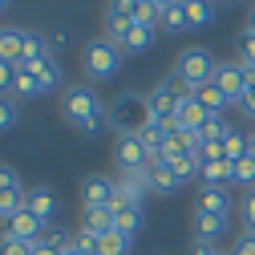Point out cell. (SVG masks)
Listing matches in <instances>:
<instances>
[{"label":"cell","instance_id":"cell-42","mask_svg":"<svg viewBox=\"0 0 255 255\" xmlns=\"http://www.w3.org/2000/svg\"><path fill=\"white\" fill-rule=\"evenodd\" d=\"M215 255H231V251H215Z\"/></svg>","mask_w":255,"mask_h":255},{"label":"cell","instance_id":"cell-40","mask_svg":"<svg viewBox=\"0 0 255 255\" xmlns=\"http://www.w3.org/2000/svg\"><path fill=\"white\" fill-rule=\"evenodd\" d=\"M4 12H8V0H0V16H4Z\"/></svg>","mask_w":255,"mask_h":255},{"label":"cell","instance_id":"cell-5","mask_svg":"<svg viewBox=\"0 0 255 255\" xmlns=\"http://www.w3.org/2000/svg\"><path fill=\"white\" fill-rule=\"evenodd\" d=\"M24 199H28V186L20 182V174L0 162V223H8L16 211H24Z\"/></svg>","mask_w":255,"mask_h":255},{"label":"cell","instance_id":"cell-14","mask_svg":"<svg viewBox=\"0 0 255 255\" xmlns=\"http://www.w3.org/2000/svg\"><path fill=\"white\" fill-rule=\"evenodd\" d=\"M195 211H199V215H223V219H227V215H231V195H227L223 186H203Z\"/></svg>","mask_w":255,"mask_h":255},{"label":"cell","instance_id":"cell-11","mask_svg":"<svg viewBox=\"0 0 255 255\" xmlns=\"http://www.w3.org/2000/svg\"><path fill=\"white\" fill-rule=\"evenodd\" d=\"M150 166V150L142 146L138 134L118 138V170H146Z\"/></svg>","mask_w":255,"mask_h":255},{"label":"cell","instance_id":"cell-31","mask_svg":"<svg viewBox=\"0 0 255 255\" xmlns=\"http://www.w3.org/2000/svg\"><path fill=\"white\" fill-rule=\"evenodd\" d=\"M162 28H166V33H190V20H186V8L178 4V8L162 12Z\"/></svg>","mask_w":255,"mask_h":255},{"label":"cell","instance_id":"cell-22","mask_svg":"<svg viewBox=\"0 0 255 255\" xmlns=\"http://www.w3.org/2000/svg\"><path fill=\"white\" fill-rule=\"evenodd\" d=\"M195 98H199V106H203L207 114H227V106H231V98H227V93H223L215 81H211V85H203Z\"/></svg>","mask_w":255,"mask_h":255},{"label":"cell","instance_id":"cell-8","mask_svg":"<svg viewBox=\"0 0 255 255\" xmlns=\"http://www.w3.org/2000/svg\"><path fill=\"white\" fill-rule=\"evenodd\" d=\"M0 239H20V243H41V231H45V223L33 215V211H16L8 223H0Z\"/></svg>","mask_w":255,"mask_h":255},{"label":"cell","instance_id":"cell-18","mask_svg":"<svg viewBox=\"0 0 255 255\" xmlns=\"http://www.w3.org/2000/svg\"><path fill=\"white\" fill-rule=\"evenodd\" d=\"M223 235H227V219H223V215H199V211H195V239L219 243Z\"/></svg>","mask_w":255,"mask_h":255},{"label":"cell","instance_id":"cell-33","mask_svg":"<svg viewBox=\"0 0 255 255\" xmlns=\"http://www.w3.org/2000/svg\"><path fill=\"white\" fill-rule=\"evenodd\" d=\"M239 215H243V231H251V235H255V190H251V195L243 199Z\"/></svg>","mask_w":255,"mask_h":255},{"label":"cell","instance_id":"cell-19","mask_svg":"<svg viewBox=\"0 0 255 255\" xmlns=\"http://www.w3.org/2000/svg\"><path fill=\"white\" fill-rule=\"evenodd\" d=\"M182 182H178V174L166 166V162H150V190L154 195H174Z\"/></svg>","mask_w":255,"mask_h":255},{"label":"cell","instance_id":"cell-29","mask_svg":"<svg viewBox=\"0 0 255 255\" xmlns=\"http://www.w3.org/2000/svg\"><path fill=\"white\" fill-rule=\"evenodd\" d=\"M231 186H255V158L251 154L231 166Z\"/></svg>","mask_w":255,"mask_h":255},{"label":"cell","instance_id":"cell-13","mask_svg":"<svg viewBox=\"0 0 255 255\" xmlns=\"http://www.w3.org/2000/svg\"><path fill=\"white\" fill-rule=\"evenodd\" d=\"M146 227V211L138 203H126V207H114V231H122L126 239H134L138 231Z\"/></svg>","mask_w":255,"mask_h":255},{"label":"cell","instance_id":"cell-26","mask_svg":"<svg viewBox=\"0 0 255 255\" xmlns=\"http://www.w3.org/2000/svg\"><path fill=\"white\" fill-rule=\"evenodd\" d=\"M223 158L235 166V162H243L247 158V134H239V130H231L227 134V142H223Z\"/></svg>","mask_w":255,"mask_h":255},{"label":"cell","instance_id":"cell-35","mask_svg":"<svg viewBox=\"0 0 255 255\" xmlns=\"http://www.w3.org/2000/svg\"><path fill=\"white\" fill-rule=\"evenodd\" d=\"M12 77H16V65L0 61V98H4V93H12Z\"/></svg>","mask_w":255,"mask_h":255},{"label":"cell","instance_id":"cell-4","mask_svg":"<svg viewBox=\"0 0 255 255\" xmlns=\"http://www.w3.org/2000/svg\"><path fill=\"white\" fill-rule=\"evenodd\" d=\"M178 81H186L190 89H203V85H211L215 81V73H219V61L207 53V49H199V45H190V49H182L178 53V61H174V69H170Z\"/></svg>","mask_w":255,"mask_h":255},{"label":"cell","instance_id":"cell-28","mask_svg":"<svg viewBox=\"0 0 255 255\" xmlns=\"http://www.w3.org/2000/svg\"><path fill=\"white\" fill-rule=\"evenodd\" d=\"M142 0H110L106 4V20H134Z\"/></svg>","mask_w":255,"mask_h":255},{"label":"cell","instance_id":"cell-38","mask_svg":"<svg viewBox=\"0 0 255 255\" xmlns=\"http://www.w3.org/2000/svg\"><path fill=\"white\" fill-rule=\"evenodd\" d=\"M49 41H53V53H57L61 45H65V41H69V33H65V28H53V33H49Z\"/></svg>","mask_w":255,"mask_h":255},{"label":"cell","instance_id":"cell-1","mask_svg":"<svg viewBox=\"0 0 255 255\" xmlns=\"http://www.w3.org/2000/svg\"><path fill=\"white\" fill-rule=\"evenodd\" d=\"M61 114H65V122L73 126L81 138H93V134L102 130V126H110L106 106H102L98 89H93L89 81H77V85H69V89H65V98H61Z\"/></svg>","mask_w":255,"mask_h":255},{"label":"cell","instance_id":"cell-41","mask_svg":"<svg viewBox=\"0 0 255 255\" xmlns=\"http://www.w3.org/2000/svg\"><path fill=\"white\" fill-rule=\"evenodd\" d=\"M247 28H255V12H251V20H247Z\"/></svg>","mask_w":255,"mask_h":255},{"label":"cell","instance_id":"cell-32","mask_svg":"<svg viewBox=\"0 0 255 255\" xmlns=\"http://www.w3.org/2000/svg\"><path fill=\"white\" fill-rule=\"evenodd\" d=\"M0 255H37V243H20V239H0Z\"/></svg>","mask_w":255,"mask_h":255},{"label":"cell","instance_id":"cell-27","mask_svg":"<svg viewBox=\"0 0 255 255\" xmlns=\"http://www.w3.org/2000/svg\"><path fill=\"white\" fill-rule=\"evenodd\" d=\"M16 126H20V102L4 93V98H0V134H4V130H16Z\"/></svg>","mask_w":255,"mask_h":255},{"label":"cell","instance_id":"cell-16","mask_svg":"<svg viewBox=\"0 0 255 255\" xmlns=\"http://www.w3.org/2000/svg\"><path fill=\"white\" fill-rule=\"evenodd\" d=\"M203 122H207V110L199 106V98H195V93L178 102V118H174V126H178V130H186V134H199V130H203Z\"/></svg>","mask_w":255,"mask_h":255},{"label":"cell","instance_id":"cell-24","mask_svg":"<svg viewBox=\"0 0 255 255\" xmlns=\"http://www.w3.org/2000/svg\"><path fill=\"white\" fill-rule=\"evenodd\" d=\"M182 8H186L190 28H203V24L215 20V4H211V0H182Z\"/></svg>","mask_w":255,"mask_h":255},{"label":"cell","instance_id":"cell-7","mask_svg":"<svg viewBox=\"0 0 255 255\" xmlns=\"http://www.w3.org/2000/svg\"><path fill=\"white\" fill-rule=\"evenodd\" d=\"M114 195H118V178H106V174H89L81 182V207L93 211V207H114Z\"/></svg>","mask_w":255,"mask_h":255},{"label":"cell","instance_id":"cell-30","mask_svg":"<svg viewBox=\"0 0 255 255\" xmlns=\"http://www.w3.org/2000/svg\"><path fill=\"white\" fill-rule=\"evenodd\" d=\"M65 243H73V231H65V227H57V223H49V227L41 231V247H65Z\"/></svg>","mask_w":255,"mask_h":255},{"label":"cell","instance_id":"cell-12","mask_svg":"<svg viewBox=\"0 0 255 255\" xmlns=\"http://www.w3.org/2000/svg\"><path fill=\"white\" fill-rule=\"evenodd\" d=\"M24 211H33L41 223H45V227H49V223H53V215H57V190L53 186H28V199H24Z\"/></svg>","mask_w":255,"mask_h":255},{"label":"cell","instance_id":"cell-2","mask_svg":"<svg viewBox=\"0 0 255 255\" xmlns=\"http://www.w3.org/2000/svg\"><path fill=\"white\" fill-rule=\"evenodd\" d=\"M106 118H110V126H114V130H118V138L142 134L146 126L154 122V114H150V98H146V93L126 89V93H118V98L106 106Z\"/></svg>","mask_w":255,"mask_h":255},{"label":"cell","instance_id":"cell-17","mask_svg":"<svg viewBox=\"0 0 255 255\" xmlns=\"http://www.w3.org/2000/svg\"><path fill=\"white\" fill-rule=\"evenodd\" d=\"M154 41H158V28L134 20L130 28H126V37H122V49L126 53H146V49H154Z\"/></svg>","mask_w":255,"mask_h":255},{"label":"cell","instance_id":"cell-37","mask_svg":"<svg viewBox=\"0 0 255 255\" xmlns=\"http://www.w3.org/2000/svg\"><path fill=\"white\" fill-rule=\"evenodd\" d=\"M219 251V243H203V239H195V251L190 255H215Z\"/></svg>","mask_w":255,"mask_h":255},{"label":"cell","instance_id":"cell-39","mask_svg":"<svg viewBox=\"0 0 255 255\" xmlns=\"http://www.w3.org/2000/svg\"><path fill=\"white\" fill-rule=\"evenodd\" d=\"M37 255H61V251H57V247H41V243H37Z\"/></svg>","mask_w":255,"mask_h":255},{"label":"cell","instance_id":"cell-36","mask_svg":"<svg viewBox=\"0 0 255 255\" xmlns=\"http://www.w3.org/2000/svg\"><path fill=\"white\" fill-rule=\"evenodd\" d=\"M239 110H243L247 118H255V81L247 85V93H243V102H239Z\"/></svg>","mask_w":255,"mask_h":255},{"label":"cell","instance_id":"cell-25","mask_svg":"<svg viewBox=\"0 0 255 255\" xmlns=\"http://www.w3.org/2000/svg\"><path fill=\"white\" fill-rule=\"evenodd\" d=\"M130 251V239H126L122 231H106L98 235V255H126Z\"/></svg>","mask_w":255,"mask_h":255},{"label":"cell","instance_id":"cell-3","mask_svg":"<svg viewBox=\"0 0 255 255\" xmlns=\"http://www.w3.org/2000/svg\"><path fill=\"white\" fill-rule=\"evenodd\" d=\"M122 57H126V49H122L118 41H110L106 33H102V37H93V41L81 49L85 77H89V81H110V77H118V69H122Z\"/></svg>","mask_w":255,"mask_h":255},{"label":"cell","instance_id":"cell-21","mask_svg":"<svg viewBox=\"0 0 255 255\" xmlns=\"http://www.w3.org/2000/svg\"><path fill=\"white\" fill-rule=\"evenodd\" d=\"M227 134H231V122L223 118V114H207L199 138H203V142H211V146H223V142H227Z\"/></svg>","mask_w":255,"mask_h":255},{"label":"cell","instance_id":"cell-6","mask_svg":"<svg viewBox=\"0 0 255 255\" xmlns=\"http://www.w3.org/2000/svg\"><path fill=\"white\" fill-rule=\"evenodd\" d=\"M150 195V166L146 170H122L118 174V195H114V207H126V203H138Z\"/></svg>","mask_w":255,"mask_h":255},{"label":"cell","instance_id":"cell-9","mask_svg":"<svg viewBox=\"0 0 255 255\" xmlns=\"http://www.w3.org/2000/svg\"><path fill=\"white\" fill-rule=\"evenodd\" d=\"M215 85L231 98V106H239L251 81H247V73H243V65H239V61H223V65H219V73H215Z\"/></svg>","mask_w":255,"mask_h":255},{"label":"cell","instance_id":"cell-10","mask_svg":"<svg viewBox=\"0 0 255 255\" xmlns=\"http://www.w3.org/2000/svg\"><path fill=\"white\" fill-rule=\"evenodd\" d=\"M146 98H150V114L158 118V122H166V126H174V118H178V93L166 85V81H158L150 93H146Z\"/></svg>","mask_w":255,"mask_h":255},{"label":"cell","instance_id":"cell-15","mask_svg":"<svg viewBox=\"0 0 255 255\" xmlns=\"http://www.w3.org/2000/svg\"><path fill=\"white\" fill-rule=\"evenodd\" d=\"M24 41H28V28H0V61H8V65H20L24 57Z\"/></svg>","mask_w":255,"mask_h":255},{"label":"cell","instance_id":"cell-34","mask_svg":"<svg viewBox=\"0 0 255 255\" xmlns=\"http://www.w3.org/2000/svg\"><path fill=\"white\" fill-rule=\"evenodd\" d=\"M231 255H255V235H251V231H243V235L231 243Z\"/></svg>","mask_w":255,"mask_h":255},{"label":"cell","instance_id":"cell-20","mask_svg":"<svg viewBox=\"0 0 255 255\" xmlns=\"http://www.w3.org/2000/svg\"><path fill=\"white\" fill-rule=\"evenodd\" d=\"M199 178H203V186H227L231 182V162L227 158H211V162L199 166Z\"/></svg>","mask_w":255,"mask_h":255},{"label":"cell","instance_id":"cell-23","mask_svg":"<svg viewBox=\"0 0 255 255\" xmlns=\"http://www.w3.org/2000/svg\"><path fill=\"white\" fill-rule=\"evenodd\" d=\"M81 227L93 231V235L114 231V207H93V211H85V223H81Z\"/></svg>","mask_w":255,"mask_h":255}]
</instances>
